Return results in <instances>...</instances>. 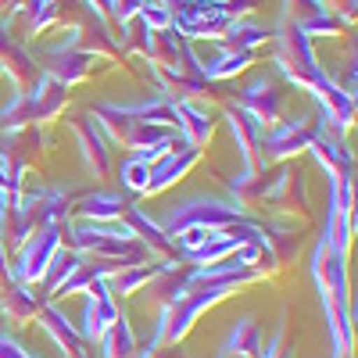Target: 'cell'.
<instances>
[{"label": "cell", "instance_id": "7c38bea8", "mask_svg": "<svg viewBox=\"0 0 358 358\" xmlns=\"http://www.w3.org/2000/svg\"><path fill=\"white\" fill-rule=\"evenodd\" d=\"M40 326H43V334L57 344V348H62L69 358H90V351H86V341L79 337V330H76V326L69 322V315L62 312V308H57V305H43L40 308Z\"/></svg>", "mask_w": 358, "mask_h": 358}, {"label": "cell", "instance_id": "4fadbf2b", "mask_svg": "<svg viewBox=\"0 0 358 358\" xmlns=\"http://www.w3.org/2000/svg\"><path fill=\"white\" fill-rule=\"evenodd\" d=\"M104 62H108V57H104L101 50L76 47V50H69V54H57V57H50V62H47V76H54L62 86H72V83L86 79L90 72H94L97 65H104Z\"/></svg>", "mask_w": 358, "mask_h": 358}, {"label": "cell", "instance_id": "2e32d148", "mask_svg": "<svg viewBox=\"0 0 358 358\" xmlns=\"http://www.w3.org/2000/svg\"><path fill=\"white\" fill-rule=\"evenodd\" d=\"M226 122H229L233 140L241 143V151H244V165L255 169V155H258V143H262V136H265V126L258 122L255 115H248L244 108H236V104L226 111Z\"/></svg>", "mask_w": 358, "mask_h": 358}, {"label": "cell", "instance_id": "8992f818", "mask_svg": "<svg viewBox=\"0 0 358 358\" xmlns=\"http://www.w3.org/2000/svg\"><path fill=\"white\" fill-rule=\"evenodd\" d=\"M315 136V122L308 118H297V122H276L273 129H265L258 151H262V162H283L297 151H308V143Z\"/></svg>", "mask_w": 358, "mask_h": 358}, {"label": "cell", "instance_id": "9c48e42d", "mask_svg": "<svg viewBox=\"0 0 358 358\" xmlns=\"http://www.w3.org/2000/svg\"><path fill=\"white\" fill-rule=\"evenodd\" d=\"M197 162H201V147L179 140L176 151H169L162 162L151 165V179H147V190H143V194H162V190H169L176 179H183Z\"/></svg>", "mask_w": 358, "mask_h": 358}, {"label": "cell", "instance_id": "5bb4252c", "mask_svg": "<svg viewBox=\"0 0 358 358\" xmlns=\"http://www.w3.org/2000/svg\"><path fill=\"white\" fill-rule=\"evenodd\" d=\"M126 208H129V201L118 190H94L86 197H76L72 212L79 219H90V222H115V219H122Z\"/></svg>", "mask_w": 358, "mask_h": 358}, {"label": "cell", "instance_id": "4316f807", "mask_svg": "<svg viewBox=\"0 0 358 358\" xmlns=\"http://www.w3.org/2000/svg\"><path fill=\"white\" fill-rule=\"evenodd\" d=\"M0 358H33V355H29L15 337H8V334H0Z\"/></svg>", "mask_w": 358, "mask_h": 358}, {"label": "cell", "instance_id": "6da1fadb", "mask_svg": "<svg viewBox=\"0 0 358 358\" xmlns=\"http://www.w3.org/2000/svg\"><path fill=\"white\" fill-rule=\"evenodd\" d=\"M262 276H265V273L229 276V280H215V283H190V287L183 290V297L165 308V319H169L165 341H169V344H179V341H183V337L194 330V322H197L208 308H212V305L226 301L229 294H236L241 287H248V283H255V280H262Z\"/></svg>", "mask_w": 358, "mask_h": 358}, {"label": "cell", "instance_id": "d4e9b609", "mask_svg": "<svg viewBox=\"0 0 358 358\" xmlns=\"http://www.w3.org/2000/svg\"><path fill=\"white\" fill-rule=\"evenodd\" d=\"M136 18H140L147 29H155V33H165V29H172V11L162 4V0H147Z\"/></svg>", "mask_w": 358, "mask_h": 358}, {"label": "cell", "instance_id": "277c9868", "mask_svg": "<svg viewBox=\"0 0 358 358\" xmlns=\"http://www.w3.org/2000/svg\"><path fill=\"white\" fill-rule=\"evenodd\" d=\"M244 219V208H236L229 201H212V197H194L187 204H172L165 219L158 222L169 236H176L187 226H204V229H229L233 222Z\"/></svg>", "mask_w": 358, "mask_h": 358}, {"label": "cell", "instance_id": "ffe728a7", "mask_svg": "<svg viewBox=\"0 0 358 358\" xmlns=\"http://www.w3.org/2000/svg\"><path fill=\"white\" fill-rule=\"evenodd\" d=\"M101 344V358H129L133 348H136V337H133V326L126 315H118L111 322V330L97 341Z\"/></svg>", "mask_w": 358, "mask_h": 358}, {"label": "cell", "instance_id": "484cf974", "mask_svg": "<svg viewBox=\"0 0 358 358\" xmlns=\"http://www.w3.org/2000/svg\"><path fill=\"white\" fill-rule=\"evenodd\" d=\"M147 4V0H108V18L115 22V25H129L136 15H140V8Z\"/></svg>", "mask_w": 358, "mask_h": 358}, {"label": "cell", "instance_id": "44dd1931", "mask_svg": "<svg viewBox=\"0 0 358 358\" xmlns=\"http://www.w3.org/2000/svg\"><path fill=\"white\" fill-rule=\"evenodd\" d=\"M251 62H255V54H248V50H222L215 62H201V72H204L208 83H219V79H229L236 72H244Z\"/></svg>", "mask_w": 358, "mask_h": 358}, {"label": "cell", "instance_id": "d6986e66", "mask_svg": "<svg viewBox=\"0 0 358 358\" xmlns=\"http://www.w3.org/2000/svg\"><path fill=\"white\" fill-rule=\"evenodd\" d=\"M265 40H268V29H262V25H255L248 18H233L226 25V33H222L226 50H248V54H255V47H262Z\"/></svg>", "mask_w": 358, "mask_h": 358}, {"label": "cell", "instance_id": "e0dca14e", "mask_svg": "<svg viewBox=\"0 0 358 358\" xmlns=\"http://www.w3.org/2000/svg\"><path fill=\"white\" fill-rule=\"evenodd\" d=\"M162 273V262H140V265H126V268H115V273L108 276V290L111 294H122V297H133L140 287L155 283Z\"/></svg>", "mask_w": 358, "mask_h": 358}, {"label": "cell", "instance_id": "83f0119b", "mask_svg": "<svg viewBox=\"0 0 358 358\" xmlns=\"http://www.w3.org/2000/svg\"><path fill=\"white\" fill-rule=\"evenodd\" d=\"M219 358H233V355H226V351H219Z\"/></svg>", "mask_w": 358, "mask_h": 358}, {"label": "cell", "instance_id": "9a60e30c", "mask_svg": "<svg viewBox=\"0 0 358 358\" xmlns=\"http://www.w3.org/2000/svg\"><path fill=\"white\" fill-rule=\"evenodd\" d=\"M176 133L194 147H204L215 133V118L212 111L197 108L194 101H176Z\"/></svg>", "mask_w": 358, "mask_h": 358}, {"label": "cell", "instance_id": "5b68a950", "mask_svg": "<svg viewBox=\"0 0 358 358\" xmlns=\"http://www.w3.org/2000/svg\"><path fill=\"white\" fill-rule=\"evenodd\" d=\"M57 248H62V222H50V226L36 229L22 244V255H18V265L11 268V276L18 283H40Z\"/></svg>", "mask_w": 358, "mask_h": 358}, {"label": "cell", "instance_id": "7402d4cb", "mask_svg": "<svg viewBox=\"0 0 358 358\" xmlns=\"http://www.w3.org/2000/svg\"><path fill=\"white\" fill-rule=\"evenodd\" d=\"M79 258H83L79 251H72V248H65V244H62V248L54 251V258H50V265H47V273H43V280H40V283H43L40 290H43L47 297H54L57 283H62V280H65V276L72 273V268L79 265Z\"/></svg>", "mask_w": 358, "mask_h": 358}, {"label": "cell", "instance_id": "8fae6325", "mask_svg": "<svg viewBox=\"0 0 358 358\" xmlns=\"http://www.w3.org/2000/svg\"><path fill=\"white\" fill-rule=\"evenodd\" d=\"M69 129H72L76 140H79V151H83L86 169H94V176H108V169H111V151H108V140H104V133L97 129L94 118H90V115L72 118Z\"/></svg>", "mask_w": 358, "mask_h": 358}, {"label": "cell", "instance_id": "3957f363", "mask_svg": "<svg viewBox=\"0 0 358 358\" xmlns=\"http://www.w3.org/2000/svg\"><path fill=\"white\" fill-rule=\"evenodd\" d=\"M268 36H276V72L287 76L294 86L312 90L326 76L315 62V54H312V40L290 18H280L276 33H268Z\"/></svg>", "mask_w": 358, "mask_h": 358}, {"label": "cell", "instance_id": "cb8c5ba5", "mask_svg": "<svg viewBox=\"0 0 358 358\" xmlns=\"http://www.w3.org/2000/svg\"><path fill=\"white\" fill-rule=\"evenodd\" d=\"M118 179H122V187H126V190L143 194V190H147V179H151V165L129 155V158L122 162V169H118Z\"/></svg>", "mask_w": 358, "mask_h": 358}, {"label": "cell", "instance_id": "30bf717a", "mask_svg": "<svg viewBox=\"0 0 358 358\" xmlns=\"http://www.w3.org/2000/svg\"><path fill=\"white\" fill-rule=\"evenodd\" d=\"M236 108H244L248 115L258 118L265 129H273V126L280 122V108H283L280 90H276V76H258V79L244 90V94H241Z\"/></svg>", "mask_w": 358, "mask_h": 358}, {"label": "cell", "instance_id": "603a6c76", "mask_svg": "<svg viewBox=\"0 0 358 358\" xmlns=\"http://www.w3.org/2000/svg\"><path fill=\"white\" fill-rule=\"evenodd\" d=\"M25 11V25H29V33H43V29L57 18V0H22V4H18V11L15 15H22Z\"/></svg>", "mask_w": 358, "mask_h": 358}, {"label": "cell", "instance_id": "ba28073f", "mask_svg": "<svg viewBox=\"0 0 358 358\" xmlns=\"http://www.w3.org/2000/svg\"><path fill=\"white\" fill-rule=\"evenodd\" d=\"M50 301L43 290H36V283H18L11 280L4 290H0V315L15 326H25L29 319H36L40 308Z\"/></svg>", "mask_w": 358, "mask_h": 358}, {"label": "cell", "instance_id": "52a82bcc", "mask_svg": "<svg viewBox=\"0 0 358 358\" xmlns=\"http://www.w3.org/2000/svg\"><path fill=\"white\" fill-rule=\"evenodd\" d=\"M122 315L115 305V294L108 290V280H97L94 287L86 290V305H83V322L76 326L79 337L86 344H97L108 330H111V322Z\"/></svg>", "mask_w": 358, "mask_h": 358}, {"label": "cell", "instance_id": "ac0fdd59", "mask_svg": "<svg viewBox=\"0 0 358 358\" xmlns=\"http://www.w3.org/2000/svg\"><path fill=\"white\" fill-rule=\"evenodd\" d=\"M222 351L233 355V358H258L262 355V330H258V322L255 319H236V326L229 330Z\"/></svg>", "mask_w": 358, "mask_h": 358}, {"label": "cell", "instance_id": "7a4b0ae2", "mask_svg": "<svg viewBox=\"0 0 358 358\" xmlns=\"http://www.w3.org/2000/svg\"><path fill=\"white\" fill-rule=\"evenodd\" d=\"M69 104V86H62L54 76L40 72L33 79V90L15 94V101L0 111V122L8 129H22V126H36V122H54L57 115Z\"/></svg>", "mask_w": 358, "mask_h": 358}]
</instances>
